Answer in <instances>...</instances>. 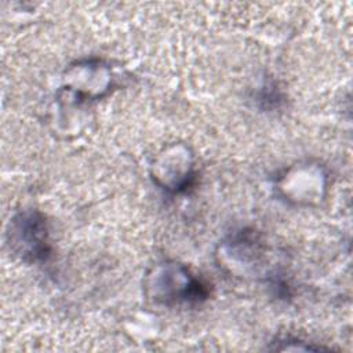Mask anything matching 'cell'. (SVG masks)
Returning a JSON list of instances; mask_svg holds the SVG:
<instances>
[{"label": "cell", "mask_w": 353, "mask_h": 353, "mask_svg": "<svg viewBox=\"0 0 353 353\" xmlns=\"http://www.w3.org/2000/svg\"><path fill=\"white\" fill-rule=\"evenodd\" d=\"M11 244L23 258L43 259L48 254L47 226L37 212H25L17 216L11 226Z\"/></svg>", "instance_id": "cell-1"}, {"label": "cell", "mask_w": 353, "mask_h": 353, "mask_svg": "<svg viewBox=\"0 0 353 353\" xmlns=\"http://www.w3.org/2000/svg\"><path fill=\"white\" fill-rule=\"evenodd\" d=\"M156 284L160 287H154L159 290L154 296L164 303L199 301L207 294L204 285L181 266H165V270L156 277Z\"/></svg>", "instance_id": "cell-2"}]
</instances>
